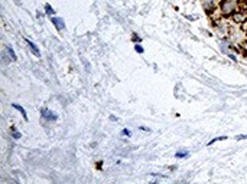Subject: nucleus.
<instances>
[{
    "mask_svg": "<svg viewBox=\"0 0 247 184\" xmlns=\"http://www.w3.org/2000/svg\"><path fill=\"white\" fill-rule=\"evenodd\" d=\"M218 10H220L223 17L228 19L234 12L240 10V0H220Z\"/></svg>",
    "mask_w": 247,
    "mask_h": 184,
    "instance_id": "1",
    "label": "nucleus"
},
{
    "mask_svg": "<svg viewBox=\"0 0 247 184\" xmlns=\"http://www.w3.org/2000/svg\"><path fill=\"white\" fill-rule=\"evenodd\" d=\"M6 52L9 53V56H10V60L12 62H15L17 58H16V55H15V52H13V49L10 48V46H6Z\"/></svg>",
    "mask_w": 247,
    "mask_h": 184,
    "instance_id": "9",
    "label": "nucleus"
},
{
    "mask_svg": "<svg viewBox=\"0 0 247 184\" xmlns=\"http://www.w3.org/2000/svg\"><path fill=\"white\" fill-rule=\"evenodd\" d=\"M238 48H240V55L247 58V38H244L240 43H238Z\"/></svg>",
    "mask_w": 247,
    "mask_h": 184,
    "instance_id": "6",
    "label": "nucleus"
},
{
    "mask_svg": "<svg viewBox=\"0 0 247 184\" xmlns=\"http://www.w3.org/2000/svg\"><path fill=\"white\" fill-rule=\"evenodd\" d=\"M52 23H54V26L58 29V30H62L64 27H65V25H64V20L61 19V17H52Z\"/></svg>",
    "mask_w": 247,
    "mask_h": 184,
    "instance_id": "7",
    "label": "nucleus"
},
{
    "mask_svg": "<svg viewBox=\"0 0 247 184\" xmlns=\"http://www.w3.org/2000/svg\"><path fill=\"white\" fill-rule=\"evenodd\" d=\"M236 139H237V141H241V139H247V134H240V135H237V137H236Z\"/></svg>",
    "mask_w": 247,
    "mask_h": 184,
    "instance_id": "16",
    "label": "nucleus"
},
{
    "mask_svg": "<svg viewBox=\"0 0 247 184\" xmlns=\"http://www.w3.org/2000/svg\"><path fill=\"white\" fill-rule=\"evenodd\" d=\"M41 114H42V117H44V118H46L48 121H56V120H58V115H56L55 112L49 111L48 108H44L42 111H41Z\"/></svg>",
    "mask_w": 247,
    "mask_h": 184,
    "instance_id": "4",
    "label": "nucleus"
},
{
    "mask_svg": "<svg viewBox=\"0 0 247 184\" xmlns=\"http://www.w3.org/2000/svg\"><path fill=\"white\" fill-rule=\"evenodd\" d=\"M202 7L207 15H213L218 9V2L217 0H202Z\"/></svg>",
    "mask_w": 247,
    "mask_h": 184,
    "instance_id": "3",
    "label": "nucleus"
},
{
    "mask_svg": "<svg viewBox=\"0 0 247 184\" xmlns=\"http://www.w3.org/2000/svg\"><path fill=\"white\" fill-rule=\"evenodd\" d=\"M133 42H140V38H139L136 33H133Z\"/></svg>",
    "mask_w": 247,
    "mask_h": 184,
    "instance_id": "18",
    "label": "nucleus"
},
{
    "mask_svg": "<svg viewBox=\"0 0 247 184\" xmlns=\"http://www.w3.org/2000/svg\"><path fill=\"white\" fill-rule=\"evenodd\" d=\"M228 19H230V22H231L233 26H243L246 23V20H247V10L240 9V10L234 12Z\"/></svg>",
    "mask_w": 247,
    "mask_h": 184,
    "instance_id": "2",
    "label": "nucleus"
},
{
    "mask_svg": "<svg viewBox=\"0 0 247 184\" xmlns=\"http://www.w3.org/2000/svg\"><path fill=\"white\" fill-rule=\"evenodd\" d=\"M45 12H46L48 15H54V13H55V10L52 9V6H51V5H48V3L45 5Z\"/></svg>",
    "mask_w": 247,
    "mask_h": 184,
    "instance_id": "12",
    "label": "nucleus"
},
{
    "mask_svg": "<svg viewBox=\"0 0 247 184\" xmlns=\"http://www.w3.org/2000/svg\"><path fill=\"white\" fill-rule=\"evenodd\" d=\"M121 135H126V137H132V131H130V130H127V128H124V130L121 131Z\"/></svg>",
    "mask_w": 247,
    "mask_h": 184,
    "instance_id": "14",
    "label": "nucleus"
},
{
    "mask_svg": "<svg viewBox=\"0 0 247 184\" xmlns=\"http://www.w3.org/2000/svg\"><path fill=\"white\" fill-rule=\"evenodd\" d=\"M228 137H226V135H221V137H215L214 139H211L209 142H208V145H213L214 142H217V141H226Z\"/></svg>",
    "mask_w": 247,
    "mask_h": 184,
    "instance_id": "10",
    "label": "nucleus"
},
{
    "mask_svg": "<svg viewBox=\"0 0 247 184\" xmlns=\"http://www.w3.org/2000/svg\"><path fill=\"white\" fill-rule=\"evenodd\" d=\"M227 55H228V58H230V59H231L233 62H237V60H238V59H237V56H236L234 53H231V52H228Z\"/></svg>",
    "mask_w": 247,
    "mask_h": 184,
    "instance_id": "15",
    "label": "nucleus"
},
{
    "mask_svg": "<svg viewBox=\"0 0 247 184\" xmlns=\"http://www.w3.org/2000/svg\"><path fill=\"white\" fill-rule=\"evenodd\" d=\"M26 43H28V46H29V49H30V52L36 56V58H41V52H39V49H38V46L35 45L33 42H30L29 39H26Z\"/></svg>",
    "mask_w": 247,
    "mask_h": 184,
    "instance_id": "5",
    "label": "nucleus"
},
{
    "mask_svg": "<svg viewBox=\"0 0 247 184\" xmlns=\"http://www.w3.org/2000/svg\"><path fill=\"white\" fill-rule=\"evenodd\" d=\"M134 50H136V52H137V53H143V52H145V49H143V48H142V46H140V45H139V43H137V45H136V46H134Z\"/></svg>",
    "mask_w": 247,
    "mask_h": 184,
    "instance_id": "13",
    "label": "nucleus"
},
{
    "mask_svg": "<svg viewBox=\"0 0 247 184\" xmlns=\"http://www.w3.org/2000/svg\"><path fill=\"white\" fill-rule=\"evenodd\" d=\"M12 106H13L15 109H17V111H19V112H20V114L23 115V118H25V120H28V115H26V109H25L23 106H20V105H17V104H12Z\"/></svg>",
    "mask_w": 247,
    "mask_h": 184,
    "instance_id": "8",
    "label": "nucleus"
},
{
    "mask_svg": "<svg viewBox=\"0 0 247 184\" xmlns=\"http://www.w3.org/2000/svg\"><path fill=\"white\" fill-rule=\"evenodd\" d=\"M12 135H13V138H16V139H19V138L22 137V134H20V132H16V131H15Z\"/></svg>",
    "mask_w": 247,
    "mask_h": 184,
    "instance_id": "17",
    "label": "nucleus"
},
{
    "mask_svg": "<svg viewBox=\"0 0 247 184\" xmlns=\"http://www.w3.org/2000/svg\"><path fill=\"white\" fill-rule=\"evenodd\" d=\"M175 157H176V158H185V157H188V151H185V150L178 151V153L175 154Z\"/></svg>",
    "mask_w": 247,
    "mask_h": 184,
    "instance_id": "11",
    "label": "nucleus"
}]
</instances>
